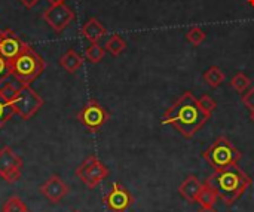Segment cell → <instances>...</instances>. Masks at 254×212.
Instances as JSON below:
<instances>
[{
    "instance_id": "obj_1",
    "label": "cell",
    "mask_w": 254,
    "mask_h": 212,
    "mask_svg": "<svg viewBox=\"0 0 254 212\" xmlns=\"http://www.w3.org/2000/svg\"><path fill=\"white\" fill-rule=\"evenodd\" d=\"M210 119L211 114L202 110L198 98L190 91H185L162 114L161 123L173 126L185 138H192Z\"/></svg>"
},
{
    "instance_id": "obj_2",
    "label": "cell",
    "mask_w": 254,
    "mask_h": 212,
    "mask_svg": "<svg viewBox=\"0 0 254 212\" xmlns=\"http://www.w3.org/2000/svg\"><path fill=\"white\" fill-rule=\"evenodd\" d=\"M208 186L217 198L226 205L231 207L234 205L253 184V180L250 175L237 165H231L225 169L214 171L204 183Z\"/></svg>"
},
{
    "instance_id": "obj_3",
    "label": "cell",
    "mask_w": 254,
    "mask_h": 212,
    "mask_svg": "<svg viewBox=\"0 0 254 212\" xmlns=\"http://www.w3.org/2000/svg\"><path fill=\"white\" fill-rule=\"evenodd\" d=\"M9 62H10V76H13V79H16L21 85H30L45 70V61L27 43L22 52Z\"/></svg>"
},
{
    "instance_id": "obj_4",
    "label": "cell",
    "mask_w": 254,
    "mask_h": 212,
    "mask_svg": "<svg viewBox=\"0 0 254 212\" xmlns=\"http://www.w3.org/2000/svg\"><path fill=\"white\" fill-rule=\"evenodd\" d=\"M202 158L214 171H219V169H225L231 165H237L241 160L243 155L229 138L219 137L202 153Z\"/></svg>"
},
{
    "instance_id": "obj_5",
    "label": "cell",
    "mask_w": 254,
    "mask_h": 212,
    "mask_svg": "<svg viewBox=\"0 0 254 212\" xmlns=\"http://www.w3.org/2000/svg\"><path fill=\"white\" fill-rule=\"evenodd\" d=\"M12 106L15 114H18L22 120H30L43 106V100L30 88V85H21Z\"/></svg>"
},
{
    "instance_id": "obj_6",
    "label": "cell",
    "mask_w": 254,
    "mask_h": 212,
    "mask_svg": "<svg viewBox=\"0 0 254 212\" xmlns=\"http://www.w3.org/2000/svg\"><path fill=\"white\" fill-rule=\"evenodd\" d=\"M109 169L107 166L97 158V156H89L86 158L77 168H76V177L88 187V189H95L104 178H107Z\"/></svg>"
},
{
    "instance_id": "obj_7",
    "label": "cell",
    "mask_w": 254,
    "mask_h": 212,
    "mask_svg": "<svg viewBox=\"0 0 254 212\" xmlns=\"http://www.w3.org/2000/svg\"><path fill=\"white\" fill-rule=\"evenodd\" d=\"M77 120L91 132L100 131L106 122L109 120L107 110L95 100H91L85 104V107L77 113Z\"/></svg>"
},
{
    "instance_id": "obj_8",
    "label": "cell",
    "mask_w": 254,
    "mask_h": 212,
    "mask_svg": "<svg viewBox=\"0 0 254 212\" xmlns=\"http://www.w3.org/2000/svg\"><path fill=\"white\" fill-rule=\"evenodd\" d=\"M22 166H24L22 159L9 146H4L0 150V177L6 183L9 184L16 183L21 177Z\"/></svg>"
},
{
    "instance_id": "obj_9",
    "label": "cell",
    "mask_w": 254,
    "mask_h": 212,
    "mask_svg": "<svg viewBox=\"0 0 254 212\" xmlns=\"http://www.w3.org/2000/svg\"><path fill=\"white\" fill-rule=\"evenodd\" d=\"M42 18L46 21V24H49V27L55 33H61L70 25L71 21H74L76 15L71 7H68L65 3H61V4H51L43 12Z\"/></svg>"
},
{
    "instance_id": "obj_10",
    "label": "cell",
    "mask_w": 254,
    "mask_h": 212,
    "mask_svg": "<svg viewBox=\"0 0 254 212\" xmlns=\"http://www.w3.org/2000/svg\"><path fill=\"white\" fill-rule=\"evenodd\" d=\"M104 205L110 212H125L134 204L131 192L119 183H113L109 193L104 196Z\"/></svg>"
},
{
    "instance_id": "obj_11",
    "label": "cell",
    "mask_w": 254,
    "mask_h": 212,
    "mask_svg": "<svg viewBox=\"0 0 254 212\" xmlns=\"http://www.w3.org/2000/svg\"><path fill=\"white\" fill-rule=\"evenodd\" d=\"M25 43L13 31L0 30V55L3 58H6L7 61H12L22 52Z\"/></svg>"
},
{
    "instance_id": "obj_12",
    "label": "cell",
    "mask_w": 254,
    "mask_h": 212,
    "mask_svg": "<svg viewBox=\"0 0 254 212\" xmlns=\"http://www.w3.org/2000/svg\"><path fill=\"white\" fill-rule=\"evenodd\" d=\"M40 193L45 199H48L51 204H58L63 201V198L68 193L67 184L58 177L52 175L46 180V183L40 187Z\"/></svg>"
},
{
    "instance_id": "obj_13",
    "label": "cell",
    "mask_w": 254,
    "mask_h": 212,
    "mask_svg": "<svg viewBox=\"0 0 254 212\" xmlns=\"http://www.w3.org/2000/svg\"><path fill=\"white\" fill-rule=\"evenodd\" d=\"M202 187H204V184L199 181L198 177L189 175V177L180 184V187H179V195H180L185 201H188L189 204H195L196 199H198V196H199V193H201V190H202Z\"/></svg>"
},
{
    "instance_id": "obj_14",
    "label": "cell",
    "mask_w": 254,
    "mask_h": 212,
    "mask_svg": "<svg viewBox=\"0 0 254 212\" xmlns=\"http://www.w3.org/2000/svg\"><path fill=\"white\" fill-rule=\"evenodd\" d=\"M82 34L91 43H98V40L106 34V27L97 18H89L82 27Z\"/></svg>"
},
{
    "instance_id": "obj_15",
    "label": "cell",
    "mask_w": 254,
    "mask_h": 212,
    "mask_svg": "<svg viewBox=\"0 0 254 212\" xmlns=\"http://www.w3.org/2000/svg\"><path fill=\"white\" fill-rule=\"evenodd\" d=\"M60 65L67 71V73H74L83 65V58L74 51L68 49L61 58H60Z\"/></svg>"
},
{
    "instance_id": "obj_16",
    "label": "cell",
    "mask_w": 254,
    "mask_h": 212,
    "mask_svg": "<svg viewBox=\"0 0 254 212\" xmlns=\"http://www.w3.org/2000/svg\"><path fill=\"white\" fill-rule=\"evenodd\" d=\"M202 77H204V80L207 82V85H208L210 88H219V86L225 82L226 74H225L219 67L211 65L210 68L205 70V73H204Z\"/></svg>"
},
{
    "instance_id": "obj_17",
    "label": "cell",
    "mask_w": 254,
    "mask_h": 212,
    "mask_svg": "<svg viewBox=\"0 0 254 212\" xmlns=\"http://www.w3.org/2000/svg\"><path fill=\"white\" fill-rule=\"evenodd\" d=\"M125 48H127V43H125V40H124L119 34H113V36L106 42V46H104V49H106L107 52H110L113 56L121 55V53L125 51Z\"/></svg>"
},
{
    "instance_id": "obj_18",
    "label": "cell",
    "mask_w": 254,
    "mask_h": 212,
    "mask_svg": "<svg viewBox=\"0 0 254 212\" xmlns=\"http://www.w3.org/2000/svg\"><path fill=\"white\" fill-rule=\"evenodd\" d=\"M0 212H30V210L27 208V205L22 202L21 198L18 196H10L1 207Z\"/></svg>"
},
{
    "instance_id": "obj_19",
    "label": "cell",
    "mask_w": 254,
    "mask_h": 212,
    "mask_svg": "<svg viewBox=\"0 0 254 212\" xmlns=\"http://www.w3.org/2000/svg\"><path fill=\"white\" fill-rule=\"evenodd\" d=\"M217 201H219V198L214 193V190H211L208 186L204 184V187H202V190L196 199V204H199L201 207H214Z\"/></svg>"
},
{
    "instance_id": "obj_20",
    "label": "cell",
    "mask_w": 254,
    "mask_h": 212,
    "mask_svg": "<svg viewBox=\"0 0 254 212\" xmlns=\"http://www.w3.org/2000/svg\"><path fill=\"white\" fill-rule=\"evenodd\" d=\"M104 53H106V49L103 46H100L98 43H91L85 51L86 59L92 64H98L104 58Z\"/></svg>"
},
{
    "instance_id": "obj_21",
    "label": "cell",
    "mask_w": 254,
    "mask_h": 212,
    "mask_svg": "<svg viewBox=\"0 0 254 212\" xmlns=\"http://www.w3.org/2000/svg\"><path fill=\"white\" fill-rule=\"evenodd\" d=\"M231 86H232L237 92L244 94V92L252 86V80H250L249 76H246L244 73H237V74L232 77V80H231Z\"/></svg>"
},
{
    "instance_id": "obj_22",
    "label": "cell",
    "mask_w": 254,
    "mask_h": 212,
    "mask_svg": "<svg viewBox=\"0 0 254 212\" xmlns=\"http://www.w3.org/2000/svg\"><path fill=\"white\" fill-rule=\"evenodd\" d=\"M205 37H207V34H205V33L202 31V28H199V27H192V28H189L188 33H186L188 42H190L193 46L202 45L204 40H205Z\"/></svg>"
},
{
    "instance_id": "obj_23",
    "label": "cell",
    "mask_w": 254,
    "mask_h": 212,
    "mask_svg": "<svg viewBox=\"0 0 254 212\" xmlns=\"http://www.w3.org/2000/svg\"><path fill=\"white\" fill-rule=\"evenodd\" d=\"M15 114V110H13V106L12 103L6 101L4 98L0 97V128Z\"/></svg>"
},
{
    "instance_id": "obj_24",
    "label": "cell",
    "mask_w": 254,
    "mask_h": 212,
    "mask_svg": "<svg viewBox=\"0 0 254 212\" xmlns=\"http://www.w3.org/2000/svg\"><path fill=\"white\" fill-rule=\"evenodd\" d=\"M198 103H199V106L202 107V110L207 111V113H210V114H213V111H214L216 107H217L216 101H214L210 95H202L201 98H198Z\"/></svg>"
},
{
    "instance_id": "obj_25",
    "label": "cell",
    "mask_w": 254,
    "mask_h": 212,
    "mask_svg": "<svg viewBox=\"0 0 254 212\" xmlns=\"http://www.w3.org/2000/svg\"><path fill=\"white\" fill-rule=\"evenodd\" d=\"M241 100H243V104L250 110V113L254 111V86L253 88H249V89L243 94Z\"/></svg>"
},
{
    "instance_id": "obj_26",
    "label": "cell",
    "mask_w": 254,
    "mask_h": 212,
    "mask_svg": "<svg viewBox=\"0 0 254 212\" xmlns=\"http://www.w3.org/2000/svg\"><path fill=\"white\" fill-rule=\"evenodd\" d=\"M10 76V62L0 55V82Z\"/></svg>"
},
{
    "instance_id": "obj_27",
    "label": "cell",
    "mask_w": 254,
    "mask_h": 212,
    "mask_svg": "<svg viewBox=\"0 0 254 212\" xmlns=\"http://www.w3.org/2000/svg\"><path fill=\"white\" fill-rule=\"evenodd\" d=\"M21 3H22V6H25L27 9H31V7H34L37 3H39V0H19Z\"/></svg>"
},
{
    "instance_id": "obj_28",
    "label": "cell",
    "mask_w": 254,
    "mask_h": 212,
    "mask_svg": "<svg viewBox=\"0 0 254 212\" xmlns=\"http://www.w3.org/2000/svg\"><path fill=\"white\" fill-rule=\"evenodd\" d=\"M198 212H217L214 210V207H201Z\"/></svg>"
},
{
    "instance_id": "obj_29",
    "label": "cell",
    "mask_w": 254,
    "mask_h": 212,
    "mask_svg": "<svg viewBox=\"0 0 254 212\" xmlns=\"http://www.w3.org/2000/svg\"><path fill=\"white\" fill-rule=\"evenodd\" d=\"M51 4H61V3H64L65 0H48Z\"/></svg>"
},
{
    "instance_id": "obj_30",
    "label": "cell",
    "mask_w": 254,
    "mask_h": 212,
    "mask_svg": "<svg viewBox=\"0 0 254 212\" xmlns=\"http://www.w3.org/2000/svg\"><path fill=\"white\" fill-rule=\"evenodd\" d=\"M250 119H252V122L254 123V111H252V113H250Z\"/></svg>"
},
{
    "instance_id": "obj_31",
    "label": "cell",
    "mask_w": 254,
    "mask_h": 212,
    "mask_svg": "<svg viewBox=\"0 0 254 212\" xmlns=\"http://www.w3.org/2000/svg\"><path fill=\"white\" fill-rule=\"evenodd\" d=\"M249 3H250L252 6H254V0H249Z\"/></svg>"
},
{
    "instance_id": "obj_32",
    "label": "cell",
    "mask_w": 254,
    "mask_h": 212,
    "mask_svg": "<svg viewBox=\"0 0 254 212\" xmlns=\"http://www.w3.org/2000/svg\"><path fill=\"white\" fill-rule=\"evenodd\" d=\"M73 212H80V211H73Z\"/></svg>"
}]
</instances>
